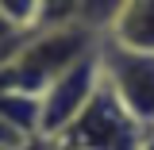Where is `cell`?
<instances>
[{
	"label": "cell",
	"instance_id": "6da1fadb",
	"mask_svg": "<svg viewBox=\"0 0 154 150\" xmlns=\"http://www.w3.org/2000/svg\"><path fill=\"white\" fill-rule=\"evenodd\" d=\"M100 46V35L66 23V27H38L31 35H23L16 54L0 66V89L4 93H27L42 96L69 66L81 58H89Z\"/></svg>",
	"mask_w": 154,
	"mask_h": 150
},
{
	"label": "cell",
	"instance_id": "ba28073f",
	"mask_svg": "<svg viewBox=\"0 0 154 150\" xmlns=\"http://www.w3.org/2000/svg\"><path fill=\"white\" fill-rule=\"evenodd\" d=\"M0 19L19 35H31L42 23V0H0Z\"/></svg>",
	"mask_w": 154,
	"mask_h": 150
},
{
	"label": "cell",
	"instance_id": "5b68a950",
	"mask_svg": "<svg viewBox=\"0 0 154 150\" xmlns=\"http://www.w3.org/2000/svg\"><path fill=\"white\" fill-rule=\"evenodd\" d=\"M104 38L123 50L154 54V0H127Z\"/></svg>",
	"mask_w": 154,
	"mask_h": 150
},
{
	"label": "cell",
	"instance_id": "3957f363",
	"mask_svg": "<svg viewBox=\"0 0 154 150\" xmlns=\"http://www.w3.org/2000/svg\"><path fill=\"white\" fill-rule=\"evenodd\" d=\"M96 58H100V85L127 108V115L154 131V54L123 50L100 38Z\"/></svg>",
	"mask_w": 154,
	"mask_h": 150
},
{
	"label": "cell",
	"instance_id": "7a4b0ae2",
	"mask_svg": "<svg viewBox=\"0 0 154 150\" xmlns=\"http://www.w3.org/2000/svg\"><path fill=\"white\" fill-rule=\"evenodd\" d=\"M146 135L150 127H143L135 115H127V108L100 85L89 108L54 142H62L66 150H139L146 142Z\"/></svg>",
	"mask_w": 154,
	"mask_h": 150
},
{
	"label": "cell",
	"instance_id": "9c48e42d",
	"mask_svg": "<svg viewBox=\"0 0 154 150\" xmlns=\"http://www.w3.org/2000/svg\"><path fill=\"white\" fill-rule=\"evenodd\" d=\"M31 135H23L16 123H8V119H0V150H31Z\"/></svg>",
	"mask_w": 154,
	"mask_h": 150
},
{
	"label": "cell",
	"instance_id": "8992f818",
	"mask_svg": "<svg viewBox=\"0 0 154 150\" xmlns=\"http://www.w3.org/2000/svg\"><path fill=\"white\" fill-rule=\"evenodd\" d=\"M123 4H127V0H73V23L104 38Z\"/></svg>",
	"mask_w": 154,
	"mask_h": 150
},
{
	"label": "cell",
	"instance_id": "52a82bcc",
	"mask_svg": "<svg viewBox=\"0 0 154 150\" xmlns=\"http://www.w3.org/2000/svg\"><path fill=\"white\" fill-rule=\"evenodd\" d=\"M0 119L16 123L23 135L38 139V96H27V93H4V89H0Z\"/></svg>",
	"mask_w": 154,
	"mask_h": 150
},
{
	"label": "cell",
	"instance_id": "8fae6325",
	"mask_svg": "<svg viewBox=\"0 0 154 150\" xmlns=\"http://www.w3.org/2000/svg\"><path fill=\"white\" fill-rule=\"evenodd\" d=\"M139 150H154V131L146 135V142H143V146H139Z\"/></svg>",
	"mask_w": 154,
	"mask_h": 150
},
{
	"label": "cell",
	"instance_id": "30bf717a",
	"mask_svg": "<svg viewBox=\"0 0 154 150\" xmlns=\"http://www.w3.org/2000/svg\"><path fill=\"white\" fill-rule=\"evenodd\" d=\"M31 150H66L62 142H54V139H35L31 142Z\"/></svg>",
	"mask_w": 154,
	"mask_h": 150
},
{
	"label": "cell",
	"instance_id": "277c9868",
	"mask_svg": "<svg viewBox=\"0 0 154 150\" xmlns=\"http://www.w3.org/2000/svg\"><path fill=\"white\" fill-rule=\"evenodd\" d=\"M96 50L89 58H81L77 66H69L46 93L38 96V139H58L89 108V100L100 89V58H96Z\"/></svg>",
	"mask_w": 154,
	"mask_h": 150
}]
</instances>
